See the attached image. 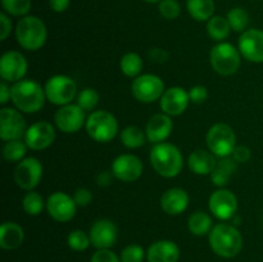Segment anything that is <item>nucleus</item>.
Returning a JSON list of instances; mask_svg holds the SVG:
<instances>
[{"label": "nucleus", "mask_w": 263, "mask_h": 262, "mask_svg": "<svg viewBox=\"0 0 263 262\" xmlns=\"http://www.w3.org/2000/svg\"><path fill=\"white\" fill-rule=\"evenodd\" d=\"M180 249L171 240H158L148 249V262H177Z\"/></svg>", "instance_id": "23"}, {"label": "nucleus", "mask_w": 263, "mask_h": 262, "mask_svg": "<svg viewBox=\"0 0 263 262\" xmlns=\"http://www.w3.org/2000/svg\"><path fill=\"white\" fill-rule=\"evenodd\" d=\"M172 123L171 116L166 113H158L151 117L145 127V135L151 143L159 144L163 143L172 133Z\"/></svg>", "instance_id": "21"}, {"label": "nucleus", "mask_w": 263, "mask_h": 262, "mask_svg": "<svg viewBox=\"0 0 263 262\" xmlns=\"http://www.w3.org/2000/svg\"><path fill=\"white\" fill-rule=\"evenodd\" d=\"M15 38L23 49L36 51L41 49L48 38L46 26L35 15H25L15 27Z\"/></svg>", "instance_id": "4"}, {"label": "nucleus", "mask_w": 263, "mask_h": 262, "mask_svg": "<svg viewBox=\"0 0 263 262\" xmlns=\"http://www.w3.org/2000/svg\"><path fill=\"white\" fill-rule=\"evenodd\" d=\"M10 99V87H8V85L5 82L0 84V103L5 104L8 100Z\"/></svg>", "instance_id": "48"}, {"label": "nucleus", "mask_w": 263, "mask_h": 262, "mask_svg": "<svg viewBox=\"0 0 263 262\" xmlns=\"http://www.w3.org/2000/svg\"><path fill=\"white\" fill-rule=\"evenodd\" d=\"M133 95L141 103H153L161 99L164 92V84L156 74H141L131 85Z\"/></svg>", "instance_id": "9"}, {"label": "nucleus", "mask_w": 263, "mask_h": 262, "mask_svg": "<svg viewBox=\"0 0 263 262\" xmlns=\"http://www.w3.org/2000/svg\"><path fill=\"white\" fill-rule=\"evenodd\" d=\"M143 59L136 53H127L121 58L120 67L123 74L127 77H138L143 69Z\"/></svg>", "instance_id": "31"}, {"label": "nucleus", "mask_w": 263, "mask_h": 262, "mask_svg": "<svg viewBox=\"0 0 263 262\" xmlns=\"http://www.w3.org/2000/svg\"><path fill=\"white\" fill-rule=\"evenodd\" d=\"M241 55L254 63H263V31L257 28L244 31L238 41Z\"/></svg>", "instance_id": "15"}, {"label": "nucleus", "mask_w": 263, "mask_h": 262, "mask_svg": "<svg viewBox=\"0 0 263 262\" xmlns=\"http://www.w3.org/2000/svg\"><path fill=\"white\" fill-rule=\"evenodd\" d=\"M91 262H121L115 252L109 249H98L91 257Z\"/></svg>", "instance_id": "41"}, {"label": "nucleus", "mask_w": 263, "mask_h": 262, "mask_svg": "<svg viewBox=\"0 0 263 262\" xmlns=\"http://www.w3.org/2000/svg\"><path fill=\"white\" fill-rule=\"evenodd\" d=\"M207 145L216 157L231 156L236 146L235 133L226 123H216L207 133Z\"/></svg>", "instance_id": "7"}, {"label": "nucleus", "mask_w": 263, "mask_h": 262, "mask_svg": "<svg viewBox=\"0 0 263 262\" xmlns=\"http://www.w3.org/2000/svg\"><path fill=\"white\" fill-rule=\"evenodd\" d=\"M144 2H146V3H159L161 0H144Z\"/></svg>", "instance_id": "49"}, {"label": "nucleus", "mask_w": 263, "mask_h": 262, "mask_svg": "<svg viewBox=\"0 0 263 262\" xmlns=\"http://www.w3.org/2000/svg\"><path fill=\"white\" fill-rule=\"evenodd\" d=\"M158 9L162 17L166 20H175L181 13V7L177 0H161Z\"/></svg>", "instance_id": "38"}, {"label": "nucleus", "mask_w": 263, "mask_h": 262, "mask_svg": "<svg viewBox=\"0 0 263 262\" xmlns=\"http://www.w3.org/2000/svg\"><path fill=\"white\" fill-rule=\"evenodd\" d=\"M186 8L189 14L195 21H208L215 13V2L213 0H187Z\"/></svg>", "instance_id": "27"}, {"label": "nucleus", "mask_w": 263, "mask_h": 262, "mask_svg": "<svg viewBox=\"0 0 263 262\" xmlns=\"http://www.w3.org/2000/svg\"><path fill=\"white\" fill-rule=\"evenodd\" d=\"M86 131L98 143H108L117 135L118 122L112 113L97 110L86 120Z\"/></svg>", "instance_id": "6"}, {"label": "nucleus", "mask_w": 263, "mask_h": 262, "mask_svg": "<svg viewBox=\"0 0 263 262\" xmlns=\"http://www.w3.org/2000/svg\"><path fill=\"white\" fill-rule=\"evenodd\" d=\"M23 229L15 222H4L0 226V247L3 249H15L23 243Z\"/></svg>", "instance_id": "25"}, {"label": "nucleus", "mask_w": 263, "mask_h": 262, "mask_svg": "<svg viewBox=\"0 0 263 262\" xmlns=\"http://www.w3.org/2000/svg\"><path fill=\"white\" fill-rule=\"evenodd\" d=\"M145 136L143 130L136 126H127L121 131V141L126 148L135 149L140 148L145 144Z\"/></svg>", "instance_id": "30"}, {"label": "nucleus", "mask_w": 263, "mask_h": 262, "mask_svg": "<svg viewBox=\"0 0 263 262\" xmlns=\"http://www.w3.org/2000/svg\"><path fill=\"white\" fill-rule=\"evenodd\" d=\"M151 163L154 171L163 177L177 176L184 166V159L180 149L170 143H159L152 148Z\"/></svg>", "instance_id": "2"}, {"label": "nucleus", "mask_w": 263, "mask_h": 262, "mask_svg": "<svg viewBox=\"0 0 263 262\" xmlns=\"http://www.w3.org/2000/svg\"><path fill=\"white\" fill-rule=\"evenodd\" d=\"M231 27L229 25L228 18L221 15H213L207 22V32L213 40L222 41L230 35Z\"/></svg>", "instance_id": "29"}, {"label": "nucleus", "mask_w": 263, "mask_h": 262, "mask_svg": "<svg viewBox=\"0 0 263 262\" xmlns=\"http://www.w3.org/2000/svg\"><path fill=\"white\" fill-rule=\"evenodd\" d=\"M210 210L220 220H229L238 211V199L231 190H216L210 198Z\"/></svg>", "instance_id": "18"}, {"label": "nucleus", "mask_w": 263, "mask_h": 262, "mask_svg": "<svg viewBox=\"0 0 263 262\" xmlns=\"http://www.w3.org/2000/svg\"><path fill=\"white\" fill-rule=\"evenodd\" d=\"M187 164H189V169L194 174L211 175L215 170L217 162H216L215 154L212 152H207L204 149H197L189 156Z\"/></svg>", "instance_id": "24"}, {"label": "nucleus", "mask_w": 263, "mask_h": 262, "mask_svg": "<svg viewBox=\"0 0 263 262\" xmlns=\"http://www.w3.org/2000/svg\"><path fill=\"white\" fill-rule=\"evenodd\" d=\"M43 177V164L35 157L22 159L14 170V180L20 188L32 190Z\"/></svg>", "instance_id": "10"}, {"label": "nucleus", "mask_w": 263, "mask_h": 262, "mask_svg": "<svg viewBox=\"0 0 263 262\" xmlns=\"http://www.w3.org/2000/svg\"><path fill=\"white\" fill-rule=\"evenodd\" d=\"M27 72V61L20 51L10 50L0 59V76L4 81L18 82Z\"/></svg>", "instance_id": "16"}, {"label": "nucleus", "mask_w": 263, "mask_h": 262, "mask_svg": "<svg viewBox=\"0 0 263 262\" xmlns=\"http://www.w3.org/2000/svg\"><path fill=\"white\" fill-rule=\"evenodd\" d=\"M210 59L213 69L221 76L234 74L241 63L240 51L230 43H220L213 46Z\"/></svg>", "instance_id": "5"}, {"label": "nucleus", "mask_w": 263, "mask_h": 262, "mask_svg": "<svg viewBox=\"0 0 263 262\" xmlns=\"http://www.w3.org/2000/svg\"><path fill=\"white\" fill-rule=\"evenodd\" d=\"M226 18H228L229 25H230L233 31H235V32H244V31H247V26L249 23V15L246 9L239 7L233 8V9L229 10Z\"/></svg>", "instance_id": "33"}, {"label": "nucleus", "mask_w": 263, "mask_h": 262, "mask_svg": "<svg viewBox=\"0 0 263 262\" xmlns=\"http://www.w3.org/2000/svg\"><path fill=\"white\" fill-rule=\"evenodd\" d=\"M113 172L112 171H103L100 172L99 175L97 176V184L102 188H107L112 184L113 180Z\"/></svg>", "instance_id": "45"}, {"label": "nucleus", "mask_w": 263, "mask_h": 262, "mask_svg": "<svg viewBox=\"0 0 263 262\" xmlns=\"http://www.w3.org/2000/svg\"><path fill=\"white\" fill-rule=\"evenodd\" d=\"M112 172L121 181H135L143 174V162L134 154H121L113 161Z\"/></svg>", "instance_id": "17"}, {"label": "nucleus", "mask_w": 263, "mask_h": 262, "mask_svg": "<svg viewBox=\"0 0 263 262\" xmlns=\"http://www.w3.org/2000/svg\"><path fill=\"white\" fill-rule=\"evenodd\" d=\"M187 226H189L190 233L197 236H203L210 233V230H212V218L208 213L198 211L190 216Z\"/></svg>", "instance_id": "28"}, {"label": "nucleus", "mask_w": 263, "mask_h": 262, "mask_svg": "<svg viewBox=\"0 0 263 262\" xmlns=\"http://www.w3.org/2000/svg\"><path fill=\"white\" fill-rule=\"evenodd\" d=\"M189 205V195L181 188H171L161 197V208L168 215H180Z\"/></svg>", "instance_id": "22"}, {"label": "nucleus", "mask_w": 263, "mask_h": 262, "mask_svg": "<svg viewBox=\"0 0 263 262\" xmlns=\"http://www.w3.org/2000/svg\"><path fill=\"white\" fill-rule=\"evenodd\" d=\"M46 99L55 105L69 104L74 99L77 94L76 82L68 76L64 74H55L46 81L45 87Z\"/></svg>", "instance_id": "8"}, {"label": "nucleus", "mask_w": 263, "mask_h": 262, "mask_svg": "<svg viewBox=\"0 0 263 262\" xmlns=\"http://www.w3.org/2000/svg\"><path fill=\"white\" fill-rule=\"evenodd\" d=\"M0 25H2V28H0V40L4 41L9 36L10 31H12V22H10V20L5 13H0Z\"/></svg>", "instance_id": "44"}, {"label": "nucleus", "mask_w": 263, "mask_h": 262, "mask_svg": "<svg viewBox=\"0 0 263 262\" xmlns=\"http://www.w3.org/2000/svg\"><path fill=\"white\" fill-rule=\"evenodd\" d=\"M236 171V161L233 157H225L217 162L215 170L211 174V180L216 186H225L230 180L231 175Z\"/></svg>", "instance_id": "26"}, {"label": "nucleus", "mask_w": 263, "mask_h": 262, "mask_svg": "<svg viewBox=\"0 0 263 262\" xmlns=\"http://www.w3.org/2000/svg\"><path fill=\"white\" fill-rule=\"evenodd\" d=\"M189 98L190 102L195 103V104H202V103H204L208 98L207 87L202 86V85L193 86L189 91Z\"/></svg>", "instance_id": "40"}, {"label": "nucleus", "mask_w": 263, "mask_h": 262, "mask_svg": "<svg viewBox=\"0 0 263 262\" xmlns=\"http://www.w3.org/2000/svg\"><path fill=\"white\" fill-rule=\"evenodd\" d=\"M73 200L79 207H86L92 200V194L86 188H79L73 194Z\"/></svg>", "instance_id": "42"}, {"label": "nucleus", "mask_w": 263, "mask_h": 262, "mask_svg": "<svg viewBox=\"0 0 263 262\" xmlns=\"http://www.w3.org/2000/svg\"><path fill=\"white\" fill-rule=\"evenodd\" d=\"M144 249L138 244H130L121 253V262H143Z\"/></svg>", "instance_id": "39"}, {"label": "nucleus", "mask_w": 263, "mask_h": 262, "mask_svg": "<svg viewBox=\"0 0 263 262\" xmlns=\"http://www.w3.org/2000/svg\"><path fill=\"white\" fill-rule=\"evenodd\" d=\"M190 102L189 92L182 87L174 86L164 90L161 98V108L168 116H180L185 112Z\"/></svg>", "instance_id": "20"}, {"label": "nucleus", "mask_w": 263, "mask_h": 262, "mask_svg": "<svg viewBox=\"0 0 263 262\" xmlns=\"http://www.w3.org/2000/svg\"><path fill=\"white\" fill-rule=\"evenodd\" d=\"M68 246L69 248L73 249V251L81 252L87 249V247L91 244V240H90V236H87L86 234L82 230H73L69 233L68 239Z\"/></svg>", "instance_id": "37"}, {"label": "nucleus", "mask_w": 263, "mask_h": 262, "mask_svg": "<svg viewBox=\"0 0 263 262\" xmlns=\"http://www.w3.org/2000/svg\"><path fill=\"white\" fill-rule=\"evenodd\" d=\"M69 3H71V0H49V5L57 13L67 10V8L69 7Z\"/></svg>", "instance_id": "47"}, {"label": "nucleus", "mask_w": 263, "mask_h": 262, "mask_svg": "<svg viewBox=\"0 0 263 262\" xmlns=\"http://www.w3.org/2000/svg\"><path fill=\"white\" fill-rule=\"evenodd\" d=\"M149 58H151L153 62H159V63H162V62L167 61L168 54H167V51L162 50V49L154 48L149 51Z\"/></svg>", "instance_id": "46"}, {"label": "nucleus", "mask_w": 263, "mask_h": 262, "mask_svg": "<svg viewBox=\"0 0 263 262\" xmlns=\"http://www.w3.org/2000/svg\"><path fill=\"white\" fill-rule=\"evenodd\" d=\"M2 5L10 15L21 17L30 12L31 0H2Z\"/></svg>", "instance_id": "35"}, {"label": "nucleus", "mask_w": 263, "mask_h": 262, "mask_svg": "<svg viewBox=\"0 0 263 262\" xmlns=\"http://www.w3.org/2000/svg\"><path fill=\"white\" fill-rule=\"evenodd\" d=\"M55 139V130L50 122L39 121L32 123L25 134V143L32 151H43L50 146Z\"/></svg>", "instance_id": "14"}, {"label": "nucleus", "mask_w": 263, "mask_h": 262, "mask_svg": "<svg viewBox=\"0 0 263 262\" xmlns=\"http://www.w3.org/2000/svg\"><path fill=\"white\" fill-rule=\"evenodd\" d=\"M26 121L23 116L13 108L0 109V138L5 141L21 139L26 134Z\"/></svg>", "instance_id": "11"}, {"label": "nucleus", "mask_w": 263, "mask_h": 262, "mask_svg": "<svg viewBox=\"0 0 263 262\" xmlns=\"http://www.w3.org/2000/svg\"><path fill=\"white\" fill-rule=\"evenodd\" d=\"M23 210L27 215L37 216L44 208V199L39 193L30 192L23 198Z\"/></svg>", "instance_id": "34"}, {"label": "nucleus", "mask_w": 263, "mask_h": 262, "mask_svg": "<svg viewBox=\"0 0 263 262\" xmlns=\"http://www.w3.org/2000/svg\"><path fill=\"white\" fill-rule=\"evenodd\" d=\"M99 103V94L94 89H84L77 95V104L84 110H91Z\"/></svg>", "instance_id": "36"}, {"label": "nucleus", "mask_w": 263, "mask_h": 262, "mask_svg": "<svg viewBox=\"0 0 263 262\" xmlns=\"http://www.w3.org/2000/svg\"><path fill=\"white\" fill-rule=\"evenodd\" d=\"M210 246L220 257L233 258L241 251L243 238L235 226L218 223L210 233Z\"/></svg>", "instance_id": "3"}, {"label": "nucleus", "mask_w": 263, "mask_h": 262, "mask_svg": "<svg viewBox=\"0 0 263 262\" xmlns=\"http://www.w3.org/2000/svg\"><path fill=\"white\" fill-rule=\"evenodd\" d=\"M57 127L66 134L77 133L86 123L85 112L79 104H67L59 108L54 116Z\"/></svg>", "instance_id": "12"}, {"label": "nucleus", "mask_w": 263, "mask_h": 262, "mask_svg": "<svg viewBox=\"0 0 263 262\" xmlns=\"http://www.w3.org/2000/svg\"><path fill=\"white\" fill-rule=\"evenodd\" d=\"M10 99L15 107L25 113H35L44 107L45 90L33 80H21L10 87Z\"/></svg>", "instance_id": "1"}, {"label": "nucleus", "mask_w": 263, "mask_h": 262, "mask_svg": "<svg viewBox=\"0 0 263 262\" xmlns=\"http://www.w3.org/2000/svg\"><path fill=\"white\" fill-rule=\"evenodd\" d=\"M118 231L115 223L107 218H102L92 223L90 229V240L98 249H108L117 241Z\"/></svg>", "instance_id": "19"}, {"label": "nucleus", "mask_w": 263, "mask_h": 262, "mask_svg": "<svg viewBox=\"0 0 263 262\" xmlns=\"http://www.w3.org/2000/svg\"><path fill=\"white\" fill-rule=\"evenodd\" d=\"M233 158L235 159L236 162H240V163H244V162H248L251 159V149L247 148L244 145H238L235 146L233 152Z\"/></svg>", "instance_id": "43"}, {"label": "nucleus", "mask_w": 263, "mask_h": 262, "mask_svg": "<svg viewBox=\"0 0 263 262\" xmlns=\"http://www.w3.org/2000/svg\"><path fill=\"white\" fill-rule=\"evenodd\" d=\"M27 144L23 143L21 139L9 140L5 143L4 146H3V157H4L8 162L22 161L26 152H27Z\"/></svg>", "instance_id": "32"}, {"label": "nucleus", "mask_w": 263, "mask_h": 262, "mask_svg": "<svg viewBox=\"0 0 263 262\" xmlns=\"http://www.w3.org/2000/svg\"><path fill=\"white\" fill-rule=\"evenodd\" d=\"M77 204L73 198L63 192H55L49 195L46 202V210L50 217L59 222H67L76 215Z\"/></svg>", "instance_id": "13"}]
</instances>
